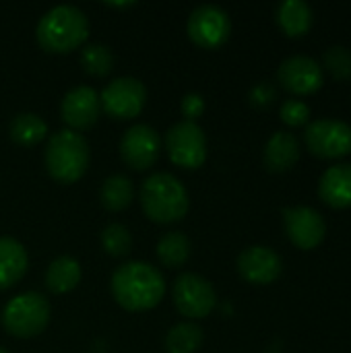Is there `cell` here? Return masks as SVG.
<instances>
[{"label":"cell","instance_id":"1","mask_svg":"<svg viewBox=\"0 0 351 353\" xmlns=\"http://www.w3.org/2000/svg\"><path fill=\"white\" fill-rule=\"evenodd\" d=\"M112 296L128 312L155 308L166 296L163 275L149 263L132 261L120 265L112 275Z\"/></svg>","mask_w":351,"mask_h":353},{"label":"cell","instance_id":"2","mask_svg":"<svg viewBox=\"0 0 351 353\" xmlns=\"http://www.w3.org/2000/svg\"><path fill=\"white\" fill-rule=\"evenodd\" d=\"M89 35V19L87 14L72 6L60 4L50 8L37 23L35 37L41 50L50 54H68L79 50Z\"/></svg>","mask_w":351,"mask_h":353},{"label":"cell","instance_id":"3","mask_svg":"<svg viewBox=\"0 0 351 353\" xmlns=\"http://www.w3.org/2000/svg\"><path fill=\"white\" fill-rule=\"evenodd\" d=\"M139 199L143 213L155 223L182 221L190 207V199L184 184L168 172L151 174L143 182Z\"/></svg>","mask_w":351,"mask_h":353},{"label":"cell","instance_id":"4","mask_svg":"<svg viewBox=\"0 0 351 353\" xmlns=\"http://www.w3.org/2000/svg\"><path fill=\"white\" fill-rule=\"evenodd\" d=\"M46 170L58 184L79 182L89 168V145L81 132L58 130L50 137L43 153Z\"/></svg>","mask_w":351,"mask_h":353},{"label":"cell","instance_id":"5","mask_svg":"<svg viewBox=\"0 0 351 353\" xmlns=\"http://www.w3.org/2000/svg\"><path fill=\"white\" fill-rule=\"evenodd\" d=\"M50 302L37 292H25L8 300L2 310L4 331L17 339H31L46 331L50 323Z\"/></svg>","mask_w":351,"mask_h":353},{"label":"cell","instance_id":"6","mask_svg":"<svg viewBox=\"0 0 351 353\" xmlns=\"http://www.w3.org/2000/svg\"><path fill=\"white\" fill-rule=\"evenodd\" d=\"M166 149L174 165L184 170H197L207 159V137L197 122L182 120L168 130Z\"/></svg>","mask_w":351,"mask_h":353},{"label":"cell","instance_id":"7","mask_svg":"<svg viewBox=\"0 0 351 353\" xmlns=\"http://www.w3.org/2000/svg\"><path fill=\"white\" fill-rule=\"evenodd\" d=\"M101 110L114 120H132L137 118L147 101V89L139 79L120 77L108 83L99 95Z\"/></svg>","mask_w":351,"mask_h":353},{"label":"cell","instance_id":"8","mask_svg":"<svg viewBox=\"0 0 351 353\" xmlns=\"http://www.w3.org/2000/svg\"><path fill=\"white\" fill-rule=\"evenodd\" d=\"M172 296L178 312L186 319H205L217 306V294L213 285L197 273L180 275L174 281Z\"/></svg>","mask_w":351,"mask_h":353},{"label":"cell","instance_id":"9","mask_svg":"<svg viewBox=\"0 0 351 353\" xmlns=\"http://www.w3.org/2000/svg\"><path fill=\"white\" fill-rule=\"evenodd\" d=\"M188 37L203 50L223 46L232 33L230 14L217 4H201L188 17Z\"/></svg>","mask_w":351,"mask_h":353},{"label":"cell","instance_id":"10","mask_svg":"<svg viewBox=\"0 0 351 353\" xmlns=\"http://www.w3.org/2000/svg\"><path fill=\"white\" fill-rule=\"evenodd\" d=\"M304 141L321 157H341L351 151V126L339 118H317L308 122Z\"/></svg>","mask_w":351,"mask_h":353},{"label":"cell","instance_id":"11","mask_svg":"<svg viewBox=\"0 0 351 353\" xmlns=\"http://www.w3.org/2000/svg\"><path fill=\"white\" fill-rule=\"evenodd\" d=\"M161 151V139L155 128L147 124H134L130 126L120 141V155L124 163L134 172L149 170Z\"/></svg>","mask_w":351,"mask_h":353},{"label":"cell","instance_id":"12","mask_svg":"<svg viewBox=\"0 0 351 353\" xmlns=\"http://www.w3.org/2000/svg\"><path fill=\"white\" fill-rule=\"evenodd\" d=\"M277 79L288 91L304 95V93L317 91L323 85L325 72H323V66L319 64V60H314L312 56L294 54V56H288L279 64Z\"/></svg>","mask_w":351,"mask_h":353},{"label":"cell","instance_id":"13","mask_svg":"<svg viewBox=\"0 0 351 353\" xmlns=\"http://www.w3.org/2000/svg\"><path fill=\"white\" fill-rule=\"evenodd\" d=\"M101 114V101L99 93L93 87L79 85L70 89L60 105V116L68 130H87L91 128Z\"/></svg>","mask_w":351,"mask_h":353},{"label":"cell","instance_id":"14","mask_svg":"<svg viewBox=\"0 0 351 353\" xmlns=\"http://www.w3.org/2000/svg\"><path fill=\"white\" fill-rule=\"evenodd\" d=\"M283 223L290 240L304 250L319 246L327 232L325 217L314 207H306V205L288 207L283 211Z\"/></svg>","mask_w":351,"mask_h":353},{"label":"cell","instance_id":"15","mask_svg":"<svg viewBox=\"0 0 351 353\" xmlns=\"http://www.w3.org/2000/svg\"><path fill=\"white\" fill-rule=\"evenodd\" d=\"M281 256L269 246H248L238 256V271L250 283H271L281 275Z\"/></svg>","mask_w":351,"mask_h":353},{"label":"cell","instance_id":"16","mask_svg":"<svg viewBox=\"0 0 351 353\" xmlns=\"http://www.w3.org/2000/svg\"><path fill=\"white\" fill-rule=\"evenodd\" d=\"M321 199L331 207L351 205V161H341L329 165L319 182Z\"/></svg>","mask_w":351,"mask_h":353},{"label":"cell","instance_id":"17","mask_svg":"<svg viewBox=\"0 0 351 353\" xmlns=\"http://www.w3.org/2000/svg\"><path fill=\"white\" fill-rule=\"evenodd\" d=\"M29 267L25 246L14 238H0V290L17 285Z\"/></svg>","mask_w":351,"mask_h":353},{"label":"cell","instance_id":"18","mask_svg":"<svg viewBox=\"0 0 351 353\" xmlns=\"http://www.w3.org/2000/svg\"><path fill=\"white\" fill-rule=\"evenodd\" d=\"M300 157V143L294 132L277 130L265 145L263 159L271 172H285L290 170Z\"/></svg>","mask_w":351,"mask_h":353},{"label":"cell","instance_id":"19","mask_svg":"<svg viewBox=\"0 0 351 353\" xmlns=\"http://www.w3.org/2000/svg\"><path fill=\"white\" fill-rule=\"evenodd\" d=\"M275 17H277V23L279 27L292 35V37H298V35H304L310 25H312V6L304 0H283L279 2L277 10H275Z\"/></svg>","mask_w":351,"mask_h":353},{"label":"cell","instance_id":"20","mask_svg":"<svg viewBox=\"0 0 351 353\" xmlns=\"http://www.w3.org/2000/svg\"><path fill=\"white\" fill-rule=\"evenodd\" d=\"M83 277L81 265L72 256H58L50 263L46 271V288L52 294H68L72 292Z\"/></svg>","mask_w":351,"mask_h":353},{"label":"cell","instance_id":"21","mask_svg":"<svg viewBox=\"0 0 351 353\" xmlns=\"http://www.w3.org/2000/svg\"><path fill=\"white\" fill-rule=\"evenodd\" d=\"M8 132H10L12 143L21 147H33L48 137V124L41 116L33 112H23L12 118Z\"/></svg>","mask_w":351,"mask_h":353},{"label":"cell","instance_id":"22","mask_svg":"<svg viewBox=\"0 0 351 353\" xmlns=\"http://www.w3.org/2000/svg\"><path fill=\"white\" fill-rule=\"evenodd\" d=\"M132 196H134V188H132V182L130 178L122 176V174H114L110 176L103 184H101V190H99V201L101 205L112 211V213H118V211H124L130 207L132 203Z\"/></svg>","mask_w":351,"mask_h":353},{"label":"cell","instance_id":"23","mask_svg":"<svg viewBox=\"0 0 351 353\" xmlns=\"http://www.w3.org/2000/svg\"><path fill=\"white\" fill-rule=\"evenodd\" d=\"M190 256V240L180 232L166 234L157 244V259L170 269L182 267Z\"/></svg>","mask_w":351,"mask_h":353},{"label":"cell","instance_id":"24","mask_svg":"<svg viewBox=\"0 0 351 353\" xmlns=\"http://www.w3.org/2000/svg\"><path fill=\"white\" fill-rule=\"evenodd\" d=\"M203 345V331L194 323H180L166 335L168 353H194Z\"/></svg>","mask_w":351,"mask_h":353},{"label":"cell","instance_id":"25","mask_svg":"<svg viewBox=\"0 0 351 353\" xmlns=\"http://www.w3.org/2000/svg\"><path fill=\"white\" fill-rule=\"evenodd\" d=\"M81 66L91 77H106L114 68V54L108 46L91 43L81 50Z\"/></svg>","mask_w":351,"mask_h":353},{"label":"cell","instance_id":"26","mask_svg":"<svg viewBox=\"0 0 351 353\" xmlns=\"http://www.w3.org/2000/svg\"><path fill=\"white\" fill-rule=\"evenodd\" d=\"M101 246L103 250L114 256V259H122L132 250V236L128 232L126 225L122 223H110L103 228L101 232Z\"/></svg>","mask_w":351,"mask_h":353},{"label":"cell","instance_id":"27","mask_svg":"<svg viewBox=\"0 0 351 353\" xmlns=\"http://www.w3.org/2000/svg\"><path fill=\"white\" fill-rule=\"evenodd\" d=\"M323 62L335 79H351V50L348 46L335 43L327 48Z\"/></svg>","mask_w":351,"mask_h":353},{"label":"cell","instance_id":"28","mask_svg":"<svg viewBox=\"0 0 351 353\" xmlns=\"http://www.w3.org/2000/svg\"><path fill=\"white\" fill-rule=\"evenodd\" d=\"M279 116L290 126H302L310 118V105L302 99H285L279 108Z\"/></svg>","mask_w":351,"mask_h":353},{"label":"cell","instance_id":"29","mask_svg":"<svg viewBox=\"0 0 351 353\" xmlns=\"http://www.w3.org/2000/svg\"><path fill=\"white\" fill-rule=\"evenodd\" d=\"M275 97H277V89H275V85L269 83V81L257 83V85L250 89V93H248V99H250V103H252L254 108H267V105H271V103L275 101Z\"/></svg>","mask_w":351,"mask_h":353},{"label":"cell","instance_id":"30","mask_svg":"<svg viewBox=\"0 0 351 353\" xmlns=\"http://www.w3.org/2000/svg\"><path fill=\"white\" fill-rule=\"evenodd\" d=\"M180 110H182L184 120L194 122V120L201 118L203 112H205V99H203V95H199V93H188V95H184L182 101H180Z\"/></svg>","mask_w":351,"mask_h":353},{"label":"cell","instance_id":"31","mask_svg":"<svg viewBox=\"0 0 351 353\" xmlns=\"http://www.w3.org/2000/svg\"><path fill=\"white\" fill-rule=\"evenodd\" d=\"M108 6H112V8H130V6H134V2H108Z\"/></svg>","mask_w":351,"mask_h":353},{"label":"cell","instance_id":"32","mask_svg":"<svg viewBox=\"0 0 351 353\" xmlns=\"http://www.w3.org/2000/svg\"><path fill=\"white\" fill-rule=\"evenodd\" d=\"M0 353H8V352H6V350H2V347H0Z\"/></svg>","mask_w":351,"mask_h":353},{"label":"cell","instance_id":"33","mask_svg":"<svg viewBox=\"0 0 351 353\" xmlns=\"http://www.w3.org/2000/svg\"><path fill=\"white\" fill-rule=\"evenodd\" d=\"M267 353H277V352H267Z\"/></svg>","mask_w":351,"mask_h":353}]
</instances>
